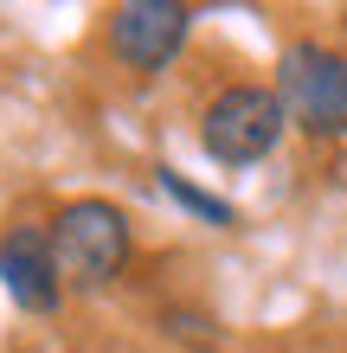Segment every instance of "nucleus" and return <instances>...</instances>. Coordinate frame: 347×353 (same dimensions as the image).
<instances>
[{
    "label": "nucleus",
    "instance_id": "nucleus-7",
    "mask_svg": "<svg viewBox=\"0 0 347 353\" xmlns=\"http://www.w3.org/2000/svg\"><path fill=\"white\" fill-rule=\"evenodd\" d=\"M161 327H168L174 341H193V347H219V321L193 315V308H161Z\"/></svg>",
    "mask_w": 347,
    "mask_h": 353
},
{
    "label": "nucleus",
    "instance_id": "nucleus-8",
    "mask_svg": "<svg viewBox=\"0 0 347 353\" xmlns=\"http://www.w3.org/2000/svg\"><path fill=\"white\" fill-rule=\"evenodd\" d=\"M341 26H347V13H341Z\"/></svg>",
    "mask_w": 347,
    "mask_h": 353
},
{
    "label": "nucleus",
    "instance_id": "nucleus-5",
    "mask_svg": "<svg viewBox=\"0 0 347 353\" xmlns=\"http://www.w3.org/2000/svg\"><path fill=\"white\" fill-rule=\"evenodd\" d=\"M0 289H7V302L26 308V315H52V308L65 302V276H58L52 238L39 232V225L0 232Z\"/></svg>",
    "mask_w": 347,
    "mask_h": 353
},
{
    "label": "nucleus",
    "instance_id": "nucleus-1",
    "mask_svg": "<svg viewBox=\"0 0 347 353\" xmlns=\"http://www.w3.org/2000/svg\"><path fill=\"white\" fill-rule=\"evenodd\" d=\"M46 238H52V257H58L65 289H84V296L110 289L122 270H129V257H135L129 212L110 205V199H65L52 212Z\"/></svg>",
    "mask_w": 347,
    "mask_h": 353
},
{
    "label": "nucleus",
    "instance_id": "nucleus-2",
    "mask_svg": "<svg viewBox=\"0 0 347 353\" xmlns=\"http://www.w3.org/2000/svg\"><path fill=\"white\" fill-rule=\"evenodd\" d=\"M283 129H290V110H283L277 84H226L199 116V148L219 168H251V161L277 154Z\"/></svg>",
    "mask_w": 347,
    "mask_h": 353
},
{
    "label": "nucleus",
    "instance_id": "nucleus-6",
    "mask_svg": "<svg viewBox=\"0 0 347 353\" xmlns=\"http://www.w3.org/2000/svg\"><path fill=\"white\" fill-rule=\"evenodd\" d=\"M155 186H161L174 205H187L193 219L219 225V232H226V225H238V205H232V199H219V193H206V186H193L187 174H174V168H161V174H155Z\"/></svg>",
    "mask_w": 347,
    "mask_h": 353
},
{
    "label": "nucleus",
    "instance_id": "nucleus-4",
    "mask_svg": "<svg viewBox=\"0 0 347 353\" xmlns=\"http://www.w3.org/2000/svg\"><path fill=\"white\" fill-rule=\"evenodd\" d=\"M193 32V7L180 0H122L110 7V52L129 65L135 77H155L174 65V52Z\"/></svg>",
    "mask_w": 347,
    "mask_h": 353
},
{
    "label": "nucleus",
    "instance_id": "nucleus-3",
    "mask_svg": "<svg viewBox=\"0 0 347 353\" xmlns=\"http://www.w3.org/2000/svg\"><path fill=\"white\" fill-rule=\"evenodd\" d=\"M277 97L302 135H347V52L321 39H290L277 58Z\"/></svg>",
    "mask_w": 347,
    "mask_h": 353
}]
</instances>
